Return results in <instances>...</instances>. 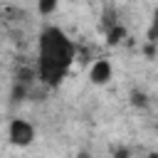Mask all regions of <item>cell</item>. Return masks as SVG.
Returning a JSON list of instances; mask_svg holds the SVG:
<instances>
[{
  "label": "cell",
  "instance_id": "obj_4",
  "mask_svg": "<svg viewBox=\"0 0 158 158\" xmlns=\"http://www.w3.org/2000/svg\"><path fill=\"white\" fill-rule=\"evenodd\" d=\"M59 7V0H37V12L40 15H52Z\"/></svg>",
  "mask_w": 158,
  "mask_h": 158
},
{
  "label": "cell",
  "instance_id": "obj_2",
  "mask_svg": "<svg viewBox=\"0 0 158 158\" xmlns=\"http://www.w3.org/2000/svg\"><path fill=\"white\" fill-rule=\"evenodd\" d=\"M37 138V131H35V123H30L27 118H12L7 123V141L15 146V148H27L32 146Z\"/></svg>",
  "mask_w": 158,
  "mask_h": 158
},
{
  "label": "cell",
  "instance_id": "obj_7",
  "mask_svg": "<svg viewBox=\"0 0 158 158\" xmlns=\"http://www.w3.org/2000/svg\"><path fill=\"white\" fill-rule=\"evenodd\" d=\"M133 104H146V96L143 94H133Z\"/></svg>",
  "mask_w": 158,
  "mask_h": 158
},
{
  "label": "cell",
  "instance_id": "obj_6",
  "mask_svg": "<svg viewBox=\"0 0 158 158\" xmlns=\"http://www.w3.org/2000/svg\"><path fill=\"white\" fill-rule=\"evenodd\" d=\"M121 37H123V30L118 27V30H114V32L109 35V42H111V44H116V42H121Z\"/></svg>",
  "mask_w": 158,
  "mask_h": 158
},
{
  "label": "cell",
  "instance_id": "obj_3",
  "mask_svg": "<svg viewBox=\"0 0 158 158\" xmlns=\"http://www.w3.org/2000/svg\"><path fill=\"white\" fill-rule=\"evenodd\" d=\"M111 79H114V67H111V62H109L106 57L94 59L91 67H89V81H91L94 86H106Z\"/></svg>",
  "mask_w": 158,
  "mask_h": 158
},
{
  "label": "cell",
  "instance_id": "obj_5",
  "mask_svg": "<svg viewBox=\"0 0 158 158\" xmlns=\"http://www.w3.org/2000/svg\"><path fill=\"white\" fill-rule=\"evenodd\" d=\"M148 40L158 42V7L153 10V20H151V27H148Z\"/></svg>",
  "mask_w": 158,
  "mask_h": 158
},
{
  "label": "cell",
  "instance_id": "obj_1",
  "mask_svg": "<svg viewBox=\"0 0 158 158\" xmlns=\"http://www.w3.org/2000/svg\"><path fill=\"white\" fill-rule=\"evenodd\" d=\"M77 44L74 40L57 25H47L37 40V74L47 86L62 84L69 67L74 64Z\"/></svg>",
  "mask_w": 158,
  "mask_h": 158
}]
</instances>
